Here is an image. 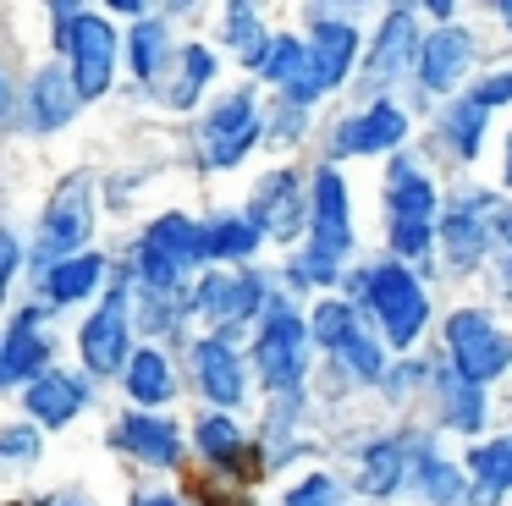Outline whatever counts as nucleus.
<instances>
[{"instance_id":"nucleus-1","label":"nucleus","mask_w":512,"mask_h":506,"mask_svg":"<svg viewBox=\"0 0 512 506\" xmlns=\"http://www.w3.org/2000/svg\"><path fill=\"white\" fill-rule=\"evenodd\" d=\"M56 39L61 50H72V88L78 99H100L111 88V61H116V33L105 17L78 6H56Z\"/></svg>"},{"instance_id":"nucleus-2","label":"nucleus","mask_w":512,"mask_h":506,"mask_svg":"<svg viewBox=\"0 0 512 506\" xmlns=\"http://www.w3.org/2000/svg\"><path fill=\"white\" fill-rule=\"evenodd\" d=\"M89 231H94V176L78 171L45 204V220H39V275H45V264L56 270V264L78 259L72 248H83Z\"/></svg>"},{"instance_id":"nucleus-3","label":"nucleus","mask_w":512,"mask_h":506,"mask_svg":"<svg viewBox=\"0 0 512 506\" xmlns=\"http://www.w3.org/2000/svg\"><path fill=\"white\" fill-rule=\"evenodd\" d=\"M193 259H204V231L182 215L155 220V226L144 231V242H138V275H144L155 292H171V286L188 275Z\"/></svg>"},{"instance_id":"nucleus-4","label":"nucleus","mask_w":512,"mask_h":506,"mask_svg":"<svg viewBox=\"0 0 512 506\" xmlns=\"http://www.w3.org/2000/svg\"><path fill=\"white\" fill-rule=\"evenodd\" d=\"M342 253H347V193L336 171H320L314 176V253L303 259V275L325 281Z\"/></svg>"},{"instance_id":"nucleus-5","label":"nucleus","mask_w":512,"mask_h":506,"mask_svg":"<svg viewBox=\"0 0 512 506\" xmlns=\"http://www.w3.org/2000/svg\"><path fill=\"white\" fill-rule=\"evenodd\" d=\"M452 358H457V369H463L468 385H485L512 363V341L501 336L485 314H457L452 319Z\"/></svg>"},{"instance_id":"nucleus-6","label":"nucleus","mask_w":512,"mask_h":506,"mask_svg":"<svg viewBox=\"0 0 512 506\" xmlns=\"http://www.w3.org/2000/svg\"><path fill=\"white\" fill-rule=\"evenodd\" d=\"M430 209H435V193L413 165H397L391 171V242L397 253H424L430 242Z\"/></svg>"},{"instance_id":"nucleus-7","label":"nucleus","mask_w":512,"mask_h":506,"mask_svg":"<svg viewBox=\"0 0 512 506\" xmlns=\"http://www.w3.org/2000/svg\"><path fill=\"white\" fill-rule=\"evenodd\" d=\"M204 160L210 165H237L248 154V143L259 138V116H254V99L248 94H232L226 105H215L204 116Z\"/></svg>"},{"instance_id":"nucleus-8","label":"nucleus","mask_w":512,"mask_h":506,"mask_svg":"<svg viewBox=\"0 0 512 506\" xmlns=\"http://www.w3.org/2000/svg\"><path fill=\"white\" fill-rule=\"evenodd\" d=\"M369 297H375V308H380V319H386L391 341H402V347H408V341L419 336V325H424V292H419V281H413V275H402L397 264H391V270L369 275Z\"/></svg>"},{"instance_id":"nucleus-9","label":"nucleus","mask_w":512,"mask_h":506,"mask_svg":"<svg viewBox=\"0 0 512 506\" xmlns=\"http://www.w3.org/2000/svg\"><path fill=\"white\" fill-rule=\"evenodd\" d=\"M127 336H133V330H127V297H122V286H116L100 314L83 325V341H78L83 363H89L94 374H116L127 363Z\"/></svg>"},{"instance_id":"nucleus-10","label":"nucleus","mask_w":512,"mask_h":506,"mask_svg":"<svg viewBox=\"0 0 512 506\" xmlns=\"http://www.w3.org/2000/svg\"><path fill=\"white\" fill-rule=\"evenodd\" d=\"M265 226L270 237H292L303 226V198H298V176L292 171H270L254 193V231Z\"/></svg>"},{"instance_id":"nucleus-11","label":"nucleus","mask_w":512,"mask_h":506,"mask_svg":"<svg viewBox=\"0 0 512 506\" xmlns=\"http://www.w3.org/2000/svg\"><path fill=\"white\" fill-rule=\"evenodd\" d=\"M259 369L270 385H292L303 369V325L292 314H270L265 336H259Z\"/></svg>"},{"instance_id":"nucleus-12","label":"nucleus","mask_w":512,"mask_h":506,"mask_svg":"<svg viewBox=\"0 0 512 506\" xmlns=\"http://www.w3.org/2000/svg\"><path fill=\"white\" fill-rule=\"evenodd\" d=\"M45 358H50V341L34 330V314H23L6 336H0V385L39 374V369H45Z\"/></svg>"},{"instance_id":"nucleus-13","label":"nucleus","mask_w":512,"mask_h":506,"mask_svg":"<svg viewBox=\"0 0 512 506\" xmlns=\"http://www.w3.org/2000/svg\"><path fill=\"white\" fill-rule=\"evenodd\" d=\"M83 402H89V385L72 380V374H45V380L28 385V413H34L45 429L67 424V418L78 413Z\"/></svg>"},{"instance_id":"nucleus-14","label":"nucleus","mask_w":512,"mask_h":506,"mask_svg":"<svg viewBox=\"0 0 512 506\" xmlns=\"http://www.w3.org/2000/svg\"><path fill=\"white\" fill-rule=\"evenodd\" d=\"M72 110H78V88H72V77L61 72V66H45V72L34 77V127L56 132L72 121Z\"/></svg>"},{"instance_id":"nucleus-15","label":"nucleus","mask_w":512,"mask_h":506,"mask_svg":"<svg viewBox=\"0 0 512 506\" xmlns=\"http://www.w3.org/2000/svg\"><path fill=\"white\" fill-rule=\"evenodd\" d=\"M100 275H105L100 253H78V259H67V264H56V270L39 275V286L50 292V303H78V297L94 292V281H100Z\"/></svg>"},{"instance_id":"nucleus-16","label":"nucleus","mask_w":512,"mask_h":506,"mask_svg":"<svg viewBox=\"0 0 512 506\" xmlns=\"http://www.w3.org/2000/svg\"><path fill=\"white\" fill-rule=\"evenodd\" d=\"M122 440L149 462H177L182 457V440H177V424L166 418H144V413H127L122 418Z\"/></svg>"},{"instance_id":"nucleus-17","label":"nucleus","mask_w":512,"mask_h":506,"mask_svg":"<svg viewBox=\"0 0 512 506\" xmlns=\"http://www.w3.org/2000/svg\"><path fill=\"white\" fill-rule=\"evenodd\" d=\"M314 83L320 88H331V83H342V72H347V61H353V28L347 22H320L314 28Z\"/></svg>"},{"instance_id":"nucleus-18","label":"nucleus","mask_w":512,"mask_h":506,"mask_svg":"<svg viewBox=\"0 0 512 506\" xmlns=\"http://www.w3.org/2000/svg\"><path fill=\"white\" fill-rule=\"evenodd\" d=\"M254 303H259V281H248V275H237V281L210 275L199 286V308L210 319H243V314H254Z\"/></svg>"},{"instance_id":"nucleus-19","label":"nucleus","mask_w":512,"mask_h":506,"mask_svg":"<svg viewBox=\"0 0 512 506\" xmlns=\"http://www.w3.org/2000/svg\"><path fill=\"white\" fill-rule=\"evenodd\" d=\"M199 380L221 407H232L237 396H243V369H237V358H232L226 341H204L199 347Z\"/></svg>"},{"instance_id":"nucleus-20","label":"nucleus","mask_w":512,"mask_h":506,"mask_svg":"<svg viewBox=\"0 0 512 506\" xmlns=\"http://www.w3.org/2000/svg\"><path fill=\"white\" fill-rule=\"evenodd\" d=\"M402 127H408V121H402L391 105H375L369 116H358V121H347V127H342V149H347V154L386 149V143L402 138Z\"/></svg>"},{"instance_id":"nucleus-21","label":"nucleus","mask_w":512,"mask_h":506,"mask_svg":"<svg viewBox=\"0 0 512 506\" xmlns=\"http://www.w3.org/2000/svg\"><path fill=\"white\" fill-rule=\"evenodd\" d=\"M127 391H133V402H166L177 391L166 358L160 352H133V363H127Z\"/></svg>"},{"instance_id":"nucleus-22","label":"nucleus","mask_w":512,"mask_h":506,"mask_svg":"<svg viewBox=\"0 0 512 506\" xmlns=\"http://www.w3.org/2000/svg\"><path fill=\"white\" fill-rule=\"evenodd\" d=\"M463 55H468L463 33H435V39L424 44V83H430V88H446L457 72H463Z\"/></svg>"},{"instance_id":"nucleus-23","label":"nucleus","mask_w":512,"mask_h":506,"mask_svg":"<svg viewBox=\"0 0 512 506\" xmlns=\"http://www.w3.org/2000/svg\"><path fill=\"white\" fill-rule=\"evenodd\" d=\"M468 468L485 479L479 501H496V490H507V484H512V440H496V446L474 451V462H468Z\"/></svg>"},{"instance_id":"nucleus-24","label":"nucleus","mask_w":512,"mask_h":506,"mask_svg":"<svg viewBox=\"0 0 512 506\" xmlns=\"http://www.w3.org/2000/svg\"><path fill=\"white\" fill-rule=\"evenodd\" d=\"M254 242V220H221L215 231H204V253H215V259H243V253H254Z\"/></svg>"},{"instance_id":"nucleus-25","label":"nucleus","mask_w":512,"mask_h":506,"mask_svg":"<svg viewBox=\"0 0 512 506\" xmlns=\"http://www.w3.org/2000/svg\"><path fill=\"white\" fill-rule=\"evenodd\" d=\"M210 72H215V55L199 50V44H188V50H182V83L171 88V105H193V94L210 83Z\"/></svg>"},{"instance_id":"nucleus-26","label":"nucleus","mask_w":512,"mask_h":506,"mask_svg":"<svg viewBox=\"0 0 512 506\" xmlns=\"http://www.w3.org/2000/svg\"><path fill=\"white\" fill-rule=\"evenodd\" d=\"M237 446H243V429L232 424V418H204L199 424V451L204 457H215V462H226V457H237Z\"/></svg>"},{"instance_id":"nucleus-27","label":"nucleus","mask_w":512,"mask_h":506,"mask_svg":"<svg viewBox=\"0 0 512 506\" xmlns=\"http://www.w3.org/2000/svg\"><path fill=\"white\" fill-rule=\"evenodd\" d=\"M34 457H39V429L34 424L0 429V473H6V468H28Z\"/></svg>"},{"instance_id":"nucleus-28","label":"nucleus","mask_w":512,"mask_h":506,"mask_svg":"<svg viewBox=\"0 0 512 506\" xmlns=\"http://www.w3.org/2000/svg\"><path fill=\"white\" fill-rule=\"evenodd\" d=\"M226 22H232V28H226V39L243 50V61H248V66L265 61V39H259V17H254V11H248V6H232V11H226Z\"/></svg>"},{"instance_id":"nucleus-29","label":"nucleus","mask_w":512,"mask_h":506,"mask_svg":"<svg viewBox=\"0 0 512 506\" xmlns=\"http://www.w3.org/2000/svg\"><path fill=\"white\" fill-rule=\"evenodd\" d=\"M160 55H166V28H160V22H138V28H133V72L138 77H155L160 72Z\"/></svg>"},{"instance_id":"nucleus-30","label":"nucleus","mask_w":512,"mask_h":506,"mask_svg":"<svg viewBox=\"0 0 512 506\" xmlns=\"http://www.w3.org/2000/svg\"><path fill=\"white\" fill-rule=\"evenodd\" d=\"M353 314H347V303H320V308H314V336H320L325 341V347H336V352H342V341L347 336H353Z\"/></svg>"},{"instance_id":"nucleus-31","label":"nucleus","mask_w":512,"mask_h":506,"mask_svg":"<svg viewBox=\"0 0 512 506\" xmlns=\"http://www.w3.org/2000/svg\"><path fill=\"white\" fill-rule=\"evenodd\" d=\"M402 50H408V17H391V28H386V39H380V50L369 55V66H375V77H391L397 72V61H402Z\"/></svg>"},{"instance_id":"nucleus-32","label":"nucleus","mask_w":512,"mask_h":506,"mask_svg":"<svg viewBox=\"0 0 512 506\" xmlns=\"http://www.w3.org/2000/svg\"><path fill=\"white\" fill-rule=\"evenodd\" d=\"M397 462H402V457H397V446H375V451H369V468H364V490H369V495H386L391 484H397V473H402Z\"/></svg>"},{"instance_id":"nucleus-33","label":"nucleus","mask_w":512,"mask_h":506,"mask_svg":"<svg viewBox=\"0 0 512 506\" xmlns=\"http://www.w3.org/2000/svg\"><path fill=\"white\" fill-rule=\"evenodd\" d=\"M287 506H336V484L325 479V473H314L309 484H298V490L287 495Z\"/></svg>"},{"instance_id":"nucleus-34","label":"nucleus","mask_w":512,"mask_h":506,"mask_svg":"<svg viewBox=\"0 0 512 506\" xmlns=\"http://www.w3.org/2000/svg\"><path fill=\"white\" fill-rule=\"evenodd\" d=\"M424 479H430V495H435V501H452V495H457V479L446 473V462H430V468H424Z\"/></svg>"},{"instance_id":"nucleus-35","label":"nucleus","mask_w":512,"mask_h":506,"mask_svg":"<svg viewBox=\"0 0 512 506\" xmlns=\"http://www.w3.org/2000/svg\"><path fill=\"white\" fill-rule=\"evenodd\" d=\"M12 270H17V237L0 231V297H6V286H12Z\"/></svg>"},{"instance_id":"nucleus-36","label":"nucleus","mask_w":512,"mask_h":506,"mask_svg":"<svg viewBox=\"0 0 512 506\" xmlns=\"http://www.w3.org/2000/svg\"><path fill=\"white\" fill-rule=\"evenodd\" d=\"M457 138H463V149H474V138H479V105L457 110Z\"/></svg>"},{"instance_id":"nucleus-37","label":"nucleus","mask_w":512,"mask_h":506,"mask_svg":"<svg viewBox=\"0 0 512 506\" xmlns=\"http://www.w3.org/2000/svg\"><path fill=\"white\" fill-rule=\"evenodd\" d=\"M496 99H512V77H490V83L479 88L474 105H496Z\"/></svg>"},{"instance_id":"nucleus-38","label":"nucleus","mask_w":512,"mask_h":506,"mask_svg":"<svg viewBox=\"0 0 512 506\" xmlns=\"http://www.w3.org/2000/svg\"><path fill=\"white\" fill-rule=\"evenodd\" d=\"M45 506H83V501H67V495H61V501H45Z\"/></svg>"},{"instance_id":"nucleus-39","label":"nucleus","mask_w":512,"mask_h":506,"mask_svg":"<svg viewBox=\"0 0 512 506\" xmlns=\"http://www.w3.org/2000/svg\"><path fill=\"white\" fill-rule=\"evenodd\" d=\"M144 506H177V501H166V495H160V501H144Z\"/></svg>"},{"instance_id":"nucleus-40","label":"nucleus","mask_w":512,"mask_h":506,"mask_svg":"<svg viewBox=\"0 0 512 506\" xmlns=\"http://www.w3.org/2000/svg\"><path fill=\"white\" fill-rule=\"evenodd\" d=\"M501 17H507V28H512V6H501Z\"/></svg>"},{"instance_id":"nucleus-41","label":"nucleus","mask_w":512,"mask_h":506,"mask_svg":"<svg viewBox=\"0 0 512 506\" xmlns=\"http://www.w3.org/2000/svg\"><path fill=\"white\" fill-rule=\"evenodd\" d=\"M0 105H6V83H0Z\"/></svg>"},{"instance_id":"nucleus-42","label":"nucleus","mask_w":512,"mask_h":506,"mask_svg":"<svg viewBox=\"0 0 512 506\" xmlns=\"http://www.w3.org/2000/svg\"><path fill=\"white\" fill-rule=\"evenodd\" d=\"M507 237H512V215H507Z\"/></svg>"},{"instance_id":"nucleus-43","label":"nucleus","mask_w":512,"mask_h":506,"mask_svg":"<svg viewBox=\"0 0 512 506\" xmlns=\"http://www.w3.org/2000/svg\"><path fill=\"white\" fill-rule=\"evenodd\" d=\"M507 182H512V165H507Z\"/></svg>"}]
</instances>
